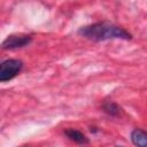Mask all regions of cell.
Returning a JSON list of instances; mask_svg holds the SVG:
<instances>
[{
  "label": "cell",
  "instance_id": "1",
  "mask_svg": "<svg viewBox=\"0 0 147 147\" xmlns=\"http://www.w3.org/2000/svg\"><path fill=\"white\" fill-rule=\"evenodd\" d=\"M77 33L80 37L92 41H105L110 39H132V34L127 32L124 28L108 22H96L84 25L78 29Z\"/></svg>",
  "mask_w": 147,
  "mask_h": 147
},
{
  "label": "cell",
  "instance_id": "2",
  "mask_svg": "<svg viewBox=\"0 0 147 147\" xmlns=\"http://www.w3.org/2000/svg\"><path fill=\"white\" fill-rule=\"evenodd\" d=\"M23 69V61L18 59H8L0 64V82L6 83L15 78Z\"/></svg>",
  "mask_w": 147,
  "mask_h": 147
},
{
  "label": "cell",
  "instance_id": "3",
  "mask_svg": "<svg viewBox=\"0 0 147 147\" xmlns=\"http://www.w3.org/2000/svg\"><path fill=\"white\" fill-rule=\"evenodd\" d=\"M32 37L29 34H10L8 36L1 44L2 49H17L26 47L31 44Z\"/></svg>",
  "mask_w": 147,
  "mask_h": 147
},
{
  "label": "cell",
  "instance_id": "4",
  "mask_svg": "<svg viewBox=\"0 0 147 147\" xmlns=\"http://www.w3.org/2000/svg\"><path fill=\"white\" fill-rule=\"evenodd\" d=\"M64 134L67 136V138H69L71 141L76 142V144H79V145H87L90 142L88 138L79 130L77 129H72V127H69V129H65L64 130Z\"/></svg>",
  "mask_w": 147,
  "mask_h": 147
},
{
  "label": "cell",
  "instance_id": "5",
  "mask_svg": "<svg viewBox=\"0 0 147 147\" xmlns=\"http://www.w3.org/2000/svg\"><path fill=\"white\" fill-rule=\"evenodd\" d=\"M130 139L134 146L147 147V131L142 129H133L131 131Z\"/></svg>",
  "mask_w": 147,
  "mask_h": 147
},
{
  "label": "cell",
  "instance_id": "6",
  "mask_svg": "<svg viewBox=\"0 0 147 147\" xmlns=\"http://www.w3.org/2000/svg\"><path fill=\"white\" fill-rule=\"evenodd\" d=\"M101 109L105 114L111 117H119L122 116V113H123L122 108L114 101H105L101 105Z\"/></svg>",
  "mask_w": 147,
  "mask_h": 147
}]
</instances>
